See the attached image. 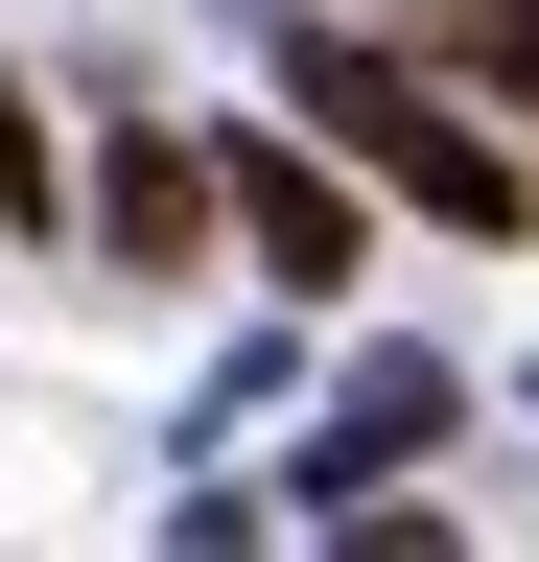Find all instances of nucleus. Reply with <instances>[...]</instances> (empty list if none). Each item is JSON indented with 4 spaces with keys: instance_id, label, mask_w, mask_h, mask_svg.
<instances>
[{
    "instance_id": "nucleus-2",
    "label": "nucleus",
    "mask_w": 539,
    "mask_h": 562,
    "mask_svg": "<svg viewBox=\"0 0 539 562\" xmlns=\"http://www.w3.org/2000/svg\"><path fill=\"white\" fill-rule=\"evenodd\" d=\"M446 422H469V375H446V351H352V375H328V446H305V516H328L352 469H423Z\"/></svg>"
},
{
    "instance_id": "nucleus-4",
    "label": "nucleus",
    "mask_w": 539,
    "mask_h": 562,
    "mask_svg": "<svg viewBox=\"0 0 539 562\" xmlns=\"http://www.w3.org/2000/svg\"><path fill=\"white\" fill-rule=\"evenodd\" d=\"M212 211H235V235L282 258V281H352V188H328L305 140H235V165H212Z\"/></svg>"
},
{
    "instance_id": "nucleus-1",
    "label": "nucleus",
    "mask_w": 539,
    "mask_h": 562,
    "mask_svg": "<svg viewBox=\"0 0 539 562\" xmlns=\"http://www.w3.org/2000/svg\"><path fill=\"white\" fill-rule=\"evenodd\" d=\"M282 94H305V140L398 165V188L446 211V235H516V211H539V188H516V140H469L423 70H398V47H352V24H282Z\"/></svg>"
},
{
    "instance_id": "nucleus-5",
    "label": "nucleus",
    "mask_w": 539,
    "mask_h": 562,
    "mask_svg": "<svg viewBox=\"0 0 539 562\" xmlns=\"http://www.w3.org/2000/svg\"><path fill=\"white\" fill-rule=\"evenodd\" d=\"M469 70H493V94H539V0H469Z\"/></svg>"
},
{
    "instance_id": "nucleus-6",
    "label": "nucleus",
    "mask_w": 539,
    "mask_h": 562,
    "mask_svg": "<svg viewBox=\"0 0 539 562\" xmlns=\"http://www.w3.org/2000/svg\"><path fill=\"white\" fill-rule=\"evenodd\" d=\"M0 211H47V117L24 94H0Z\"/></svg>"
},
{
    "instance_id": "nucleus-3",
    "label": "nucleus",
    "mask_w": 539,
    "mask_h": 562,
    "mask_svg": "<svg viewBox=\"0 0 539 562\" xmlns=\"http://www.w3.org/2000/svg\"><path fill=\"white\" fill-rule=\"evenodd\" d=\"M94 258H142V281H165V258H212V140L117 117V140H94Z\"/></svg>"
}]
</instances>
